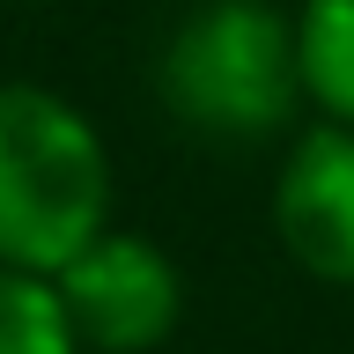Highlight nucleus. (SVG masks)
Segmentation results:
<instances>
[{
  "label": "nucleus",
  "mask_w": 354,
  "mask_h": 354,
  "mask_svg": "<svg viewBox=\"0 0 354 354\" xmlns=\"http://www.w3.org/2000/svg\"><path fill=\"white\" fill-rule=\"evenodd\" d=\"M273 236L310 281L354 288V126H295L273 170Z\"/></svg>",
  "instance_id": "4"
},
{
  "label": "nucleus",
  "mask_w": 354,
  "mask_h": 354,
  "mask_svg": "<svg viewBox=\"0 0 354 354\" xmlns=\"http://www.w3.org/2000/svg\"><path fill=\"white\" fill-rule=\"evenodd\" d=\"M155 96L185 133L221 148H259L295 126L303 66L295 15L273 0H199L155 52Z\"/></svg>",
  "instance_id": "2"
},
{
  "label": "nucleus",
  "mask_w": 354,
  "mask_h": 354,
  "mask_svg": "<svg viewBox=\"0 0 354 354\" xmlns=\"http://www.w3.org/2000/svg\"><path fill=\"white\" fill-rule=\"evenodd\" d=\"M295 66H303V104L332 126H354V0L295 8Z\"/></svg>",
  "instance_id": "5"
},
{
  "label": "nucleus",
  "mask_w": 354,
  "mask_h": 354,
  "mask_svg": "<svg viewBox=\"0 0 354 354\" xmlns=\"http://www.w3.org/2000/svg\"><path fill=\"white\" fill-rule=\"evenodd\" d=\"M118 221V170L96 118L44 82H0V266L59 273Z\"/></svg>",
  "instance_id": "1"
},
{
  "label": "nucleus",
  "mask_w": 354,
  "mask_h": 354,
  "mask_svg": "<svg viewBox=\"0 0 354 354\" xmlns=\"http://www.w3.org/2000/svg\"><path fill=\"white\" fill-rule=\"evenodd\" d=\"M52 288H59V310L74 325V339H82V354H155L185 317L177 259L155 236L118 229V221L82 259H66L52 273Z\"/></svg>",
  "instance_id": "3"
},
{
  "label": "nucleus",
  "mask_w": 354,
  "mask_h": 354,
  "mask_svg": "<svg viewBox=\"0 0 354 354\" xmlns=\"http://www.w3.org/2000/svg\"><path fill=\"white\" fill-rule=\"evenodd\" d=\"M0 354H82V339L59 310V288L44 273L0 266Z\"/></svg>",
  "instance_id": "6"
}]
</instances>
